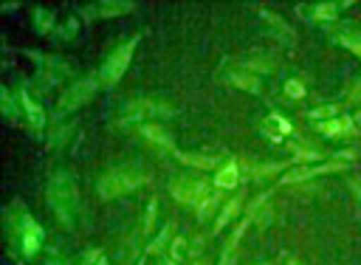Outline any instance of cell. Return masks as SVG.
<instances>
[{
    "label": "cell",
    "instance_id": "obj_1",
    "mask_svg": "<svg viewBox=\"0 0 361 265\" xmlns=\"http://www.w3.org/2000/svg\"><path fill=\"white\" fill-rule=\"evenodd\" d=\"M6 237H8V251L17 259H34L42 248L45 231L42 226L31 217V211L23 203H11L6 209Z\"/></svg>",
    "mask_w": 361,
    "mask_h": 265
},
{
    "label": "cell",
    "instance_id": "obj_2",
    "mask_svg": "<svg viewBox=\"0 0 361 265\" xmlns=\"http://www.w3.org/2000/svg\"><path fill=\"white\" fill-rule=\"evenodd\" d=\"M76 203H79V189H76V178L68 169H56L48 178V206L54 209L56 220L62 226H73V214H76Z\"/></svg>",
    "mask_w": 361,
    "mask_h": 265
},
{
    "label": "cell",
    "instance_id": "obj_3",
    "mask_svg": "<svg viewBox=\"0 0 361 265\" xmlns=\"http://www.w3.org/2000/svg\"><path fill=\"white\" fill-rule=\"evenodd\" d=\"M147 180H149V172H147L144 166H138V164H124V166L107 169V172L96 180V192H99L102 197H107V200H110V197H124V195L141 189Z\"/></svg>",
    "mask_w": 361,
    "mask_h": 265
},
{
    "label": "cell",
    "instance_id": "obj_4",
    "mask_svg": "<svg viewBox=\"0 0 361 265\" xmlns=\"http://www.w3.org/2000/svg\"><path fill=\"white\" fill-rule=\"evenodd\" d=\"M135 45H138V37H130V39H124V42H118L110 54H107V59H104V65L99 68V85H104V87H113L121 76H124V70H127V65H130V59H133V51H135Z\"/></svg>",
    "mask_w": 361,
    "mask_h": 265
},
{
    "label": "cell",
    "instance_id": "obj_5",
    "mask_svg": "<svg viewBox=\"0 0 361 265\" xmlns=\"http://www.w3.org/2000/svg\"><path fill=\"white\" fill-rule=\"evenodd\" d=\"M149 116H172V107L166 101L158 99H133L124 104L121 116H118V127H130V124H144V118Z\"/></svg>",
    "mask_w": 361,
    "mask_h": 265
},
{
    "label": "cell",
    "instance_id": "obj_6",
    "mask_svg": "<svg viewBox=\"0 0 361 265\" xmlns=\"http://www.w3.org/2000/svg\"><path fill=\"white\" fill-rule=\"evenodd\" d=\"M96 90H99V76H82V79H76L73 85H68V90H65V93L59 96V101H56V110H59V113L76 110V107L87 104V101L96 96Z\"/></svg>",
    "mask_w": 361,
    "mask_h": 265
},
{
    "label": "cell",
    "instance_id": "obj_7",
    "mask_svg": "<svg viewBox=\"0 0 361 265\" xmlns=\"http://www.w3.org/2000/svg\"><path fill=\"white\" fill-rule=\"evenodd\" d=\"M209 192H212V189H209V183H206L203 178H189V175H183V178H175V180L169 183V195H172L175 200H180V203H186V206H197Z\"/></svg>",
    "mask_w": 361,
    "mask_h": 265
},
{
    "label": "cell",
    "instance_id": "obj_8",
    "mask_svg": "<svg viewBox=\"0 0 361 265\" xmlns=\"http://www.w3.org/2000/svg\"><path fill=\"white\" fill-rule=\"evenodd\" d=\"M14 99H17V104H20V113H23V118H25V124L31 127V132H42V127H45V110L28 96V90H23V87H17L14 90Z\"/></svg>",
    "mask_w": 361,
    "mask_h": 265
},
{
    "label": "cell",
    "instance_id": "obj_9",
    "mask_svg": "<svg viewBox=\"0 0 361 265\" xmlns=\"http://www.w3.org/2000/svg\"><path fill=\"white\" fill-rule=\"evenodd\" d=\"M28 56L39 65V70H42V76H45L48 82H59L62 76L71 73V65L62 62L59 56H45V54H39V51H28Z\"/></svg>",
    "mask_w": 361,
    "mask_h": 265
},
{
    "label": "cell",
    "instance_id": "obj_10",
    "mask_svg": "<svg viewBox=\"0 0 361 265\" xmlns=\"http://www.w3.org/2000/svg\"><path fill=\"white\" fill-rule=\"evenodd\" d=\"M82 11H85V20H99V17H121V14L133 11V3H130V0H116V3L102 0V3H90V6H85Z\"/></svg>",
    "mask_w": 361,
    "mask_h": 265
},
{
    "label": "cell",
    "instance_id": "obj_11",
    "mask_svg": "<svg viewBox=\"0 0 361 265\" xmlns=\"http://www.w3.org/2000/svg\"><path fill=\"white\" fill-rule=\"evenodd\" d=\"M141 138H144L149 147H155L158 152H172V149H175V141H172V135L166 132V127H161V124H155V121H144V124H141Z\"/></svg>",
    "mask_w": 361,
    "mask_h": 265
},
{
    "label": "cell",
    "instance_id": "obj_12",
    "mask_svg": "<svg viewBox=\"0 0 361 265\" xmlns=\"http://www.w3.org/2000/svg\"><path fill=\"white\" fill-rule=\"evenodd\" d=\"M341 172L344 169V164H338V161H333V164H322V166H296V169H290V172H285L282 175V183H305V180H310V178H316V175H327V172Z\"/></svg>",
    "mask_w": 361,
    "mask_h": 265
},
{
    "label": "cell",
    "instance_id": "obj_13",
    "mask_svg": "<svg viewBox=\"0 0 361 265\" xmlns=\"http://www.w3.org/2000/svg\"><path fill=\"white\" fill-rule=\"evenodd\" d=\"M226 79H228V85H234V87H240V90H248V93H259V76L257 73H251V70H245L243 65H231L228 70H226Z\"/></svg>",
    "mask_w": 361,
    "mask_h": 265
},
{
    "label": "cell",
    "instance_id": "obj_14",
    "mask_svg": "<svg viewBox=\"0 0 361 265\" xmlns=\"http://www.w3.org/2000/svg\"><path fill=\"white\" fill-rule=\"evenodd\" d=\"M316 130L324 135V138H347L355 132V124L350 116H341V118H327V121H316Z\"/></svg>",
    "mask_w": 361,
    "mask_h": 265
},
{
    "label": "cell",
    "instance_id": "obj_15",
    "mask_svg": "<svg viewBox=\"0 0 361 265\" xmlns=\"http://www.w3.org/2000/svg\"><path fill=\"white\" fill-rule=\"evenodd\" d=\"M240 180V166L237 161H228L223 166H217V175H214V186L217 189H234Z\"/></svg>",
    "mask_w": 361,
    "mask_h": 265
},
{
    "label": "cell",
    "instance_id": "obj_16",
    "mask_svg": "<svg viewBox=\"0 0 361 265\" xmlns=\"http://www.w3.org/2000/svg\"><path fill=\"white\" fill-rule=\"evenodd\" d=\"M180 164L186 166H195V169H217L220 166V158L217 155H203V152H178Z\"/></svg>",
    "mask_w": 361,
    "mask_h": 265
},
{
    "label": "cell",
    "instance_id": "obj_17",
    "mask_svg": "<svg viewBox=\"0 0 361 265\" xmlns=\"http://www.w3.org/2000/svg\"><path fill=\"white\" fill-rule=\"evenodd\" d=\"M31 23H34V31L37 34H48V31H54V11L37 6L34 14H31Z\"/></svg>",
    "mask_w": 361,
    "mask_h": 265
},
{
    "label": "cell",
    "instance_id": "obj_18",
    "mask_svg": "<svg viewBox=\"0 0 361 265\" xmlns=\"http://www.w3.org/2000/svg\"><path fill=\"white\" fill-rule=\"evenodd\" d=\"M240 206H243V200H240V197H231V200L223 206V211H220V217H217V223H214V228H212V231H214V234H217V231H223V228L237 217Z\"/></svg>",
    "mask_w": 361,
    "mask_h": 265
},
{
    "label": "cell",
    "instance_id": "obj_19",
    "mask_svg": "<svg viewBox=\"0 0 361 265\" xmlns=\"http://www.w3.org/2000/svg\"><path fill=\"white\" fill-rule=\"evenodd\" d=\"M248 223H251V220L245 217V220H243V223H240V226L231 231V237H228V242H226V248H223V254H220V265H231V254H234V248H237V242H240L243 231L248 228Z\"/></svg>",
    "mask_w": 361,
    "mask_h": 265
},
{
    "label": "cell",
    "instance_id": "obj_20",
    "mask_svg": "<svg viewBox=\"0 0 361 265\" xmlns=\"http://www.w3.org/2000/svg\"><path fill=\"white\" fill-rule=\"evenodd\" d=\"M344 6L341 3H313L307 11V17H316V20H333V17H338V11H341Z\"/></svg>",
    "mask_w": 361,
    "mask_h": 265
},
{
    "label": "cell",
    "instance_id": "obj_21",
    "mask_svg": "<svg viewBox=\"0 0 361 265\" xmlns=\"http://www.w3.org/2000/svg\"><path fill=\"white\" fill-rule=\"evenodd\" d=\"M262 17H265V23H268V25H274V28L279 31V39H285V42H290V39H293V34H290L288 23H285L279 14H274V11H262Z\"/></svg>",
    "mask_w": 361,
    "mask_h": 265
},
{
    "label": "cell",
    "instance_id": "obj_22",
    "mask_svg": "<svg viewBox=\"0 0 361 265\" xmlns=\"http://www.w3.org/2000/svg\"><path fill=\"white\" fill-rule=\"evenodd\" d=\"M3 116H6L8 121H23L20 104L11 99V90H3Z\"/></svg>",
    "mask_w": 361,
    "mask_h": 265
},
{
    "label": "cell",
    "instance_id": "obj_23",
    "mask_svg": "<svg viewBox=\"0 0 361 265\" xmlns=\"http://www.w3.org/2000/svg\"><path fill=\"white\" fill-rule=\"evenodd\" d=\"M265 124H268V127H271V130H276V132H279V135H282V138H285V135H290V132H293V124H290V121H288V118H285V116H279V113H271V116H268V118H265Z\"/></svg>",
    "mask_w": 361,
    "mask_h": 265
},
{
    "label": "cell",
    "instance_id": "obj_24",
    "mask_svg": "<svg viewBox=\"0 0 361 265\" xmlns=\"http://www.w3.org/2000/svg\"><path fill=\"white\" fill-rule=\"evenodd\" d=\"M76 31H79V20H76V17H68V20L54 31V37H56V39H62V42H68V39H73V37H76Z\"/></svg>",
    "mask_w": 361,
    "mask_h": 265
},
{
    "label": "cell",
    "instance_id": "obj_25",
    "mask_svg": "<svg viewBox=\"0 0 361 265\" xmlns=\"http://www.w3.org/2000/svg\"><path fill=\"white\" fill-rule=\"evenodd\" d=\"M243 68H245V70H251V73H271L276 65H274L268 56H254V59L243 62Z\"/></svg>",
    "mask_w": 361,
    "mask_h": 265
},
{
    "label": "cell",
    "instance_id": "obj_26",
    "mask_svg": "<svg viewBox=\"0 0 361 265\" xmlns=\"http://www.w3.org/2000/svg\"><path fill=\"white\" fill-rule=\"evenodd\" d=\"M217 200H220V195L209 192V195L195 206V209H197V217H200V220H209V217H212V211H214V206H217Z\"/></svg>",
    "mask_w": 361,
    "mask_h": 265
},
{
    "label": "cell",
    "instance_id": "obj_27",
    "mask_svg": "<svg viewBox=\"0 0 361 265\" xmlns=\"http://www.w3.org/2000/svg\"><path fill=\"white\" fill-rule=\"evenodd\" d=\"M73 130H76V124H68V127H56L54 132H51V147H65L68 141H71V135H73Z\"/></svg>",
    "mask_w": 361,
    "mask_h": 265
},
{
    "label": "cell",
    "instance_id": "obj_28",
    "mask_svg": "<svg viewBox=\"0 0 361 265\" xmlns=\"http://www.w3.org/2000/svg\"><path fill=\"white\" fill-rule=\"evenodd\" d=\"M169 237H172V223H166V226L161 228V234H158V237L149 242V248H147V251H149V254L164 251V248H166V242H169Z\"/></svg>",
    "mask_w": 361,
    "mask_h": 265
},
{
    "label": "cell",
    "instance_id": "obj_29",
    "mask_svg": "<svg viewBox=\"0 0 361 265\" xmlns=\"http://www.w3.org/2000/svg\"><path fill=\"white\" fill-rule=\"evenodd\" d=\"M307 116H310L313 121H327V118H336V116H338V107H336V104H322V107H313Z\"/></svg>",
    "mask_w": 361,
    "mask_h": 265
},
{
    "label": "cell",
    "instance_id": "obj_30",
    "mask_svg": "<svg viewBox=\"0 0 361 265\" xmlns=\"http://www.w3.org/2000/svg\"><path fill=\"white\" fill-rule=\"evenodd\" d=\"M293 149V161H319L322 158V152L319 149H313V147H290Z\"/></svg>",
    "mask_w": 361,
    "mask_h": 265
},
{
    "label": "cell",
    "instance_id": "obj_31",
    "mask_svg": "<svg viewBox=\"0 0 361 265\" xmlns=\"http://www.w3.org/2000/svg\"><path fill=\"white\" fill-rule=\"evenodd\" d=\"M285 96H288V99H302V96H305V85H302L299 79H288V82H285Z\"/></svg>",
    "mask_w": 361,
    "mask_h": 265
},
{
    "label": "cell",
    "instance_id": "obj_32",
    "mask_svg": "<svg viewBox=\"0 0 361 265\" xmlns=\"http://www.w3.org/2000/svg\"><path fill=\"white\" fill-rule=\"evenodd\" d=\"M341 45H347L355 56H361V37H355V34H341V37H336Z\"/></svg>",
    "mask_w": 361,
    "mask_h": 265
},
{
    "label": "cell",
    "instance_id": "obj_33",
    "mask_svg": "<svg viewBox=\"0 0 361 265\" xmlns=\"http://www.w3.org/2000/svg\"><path fill=\"white\" fill-rule=\"evenodd\" d=\"M155 211H158V200H149V206H147V211H144V226H141L144 234L155 226Z\"/></svg>",
    "mask_w": 361,
    "mask_h": 265
},
{
    "label": "cell",
    "instance_id": "obj_34",
    "mask_svg": "<svg viewBox=\"0 0 361 265\" xmlns=\"http://www.w3.org/2000/svg\"><path fill=\"white\" fill-rule=\"evenodd\" d=\"M279 169H282V164H257V166H254V175H257V178H265V175L279 172Z\"/></svg>",
    "mask_w": 361,
    "mask_h": 265
},
{
    "label": "cell",
    "instance_id": "obj_35",
    "mask_svg": "<svg viewBox=\"0 0 361 265\" xmlns=\"http://www.w3.org/2000/svg\"><path fill=\"white\" fill-rule=\"evenodd\" d=\"M183 251H186L183 237H175V240H172V259H180V257H183Z\"/></svg>",
    "mask_w": 361,
    "mask_h": 265
},
{
    "label": "cell",
    "instance_id": "obj_36",
    "mask_svg": "<svg viewBox=\"0 0 361 265\" xmlns=\"http://www.w3.org/2000/svg\"><path fill=\"white\" fill-rule=\"evenodd\" d=\"M347 101H350V104H358V101H361V82H355V87L350 90V96H347Z\"/></svg>",
    "mask_w": 361,
    "mask_h": 265
},
{
    "label": "cell",
    "instance_id": "obj_37",
    "mask_svg": "<svg viewBox=\"0 0 361 265\" xmlns=\"http://www.w3.org/2000/svg\"><path fill=\"white\" fill-rule=\"evenodd\" d=\"M262 135H265V138H271V141H276V144H279V141H282V135H279V132H276V130H271V127H268V124H262Z\"/></svg>",
    "mask_w": 361,
    "mask_h": 265
},
{
    "label": "cell",
    "instance_id": "obj_38",
    "mask_svg": "<svg viewBox=\"0 0 361 265\" xmlns=\"http://www.w3.org/2000/svg\"><path fill=\"white\" fill-rule=\"evenodd\" d=\"M353 124H361V110H358V113L353 116Z\"/></svg>",
    "mask_w": 361,
    "mask_h": 265
},
{
    "label": "cell",
    "instance_id": "obj_39",
    "mask_svg": "<svg viewBox=\"0 0 361 265\" xmlns=\"http://www.w3.org/2000/svg\"><path fill=\"white\" fill-rule=\"evenodd\" d=\"M353 189H355V192H358V197H361V183H358V180H353Z\"/></svg>",
    "mask_w": 361,
    "mask_h": 265
},
{
    "label": "cell",
    "instance_id": "obj_40",
    "mask_svg": "<svg viewBox=\"0 0 361 265\" xmlns=\"http://www.w3.org/2000/svg\"><path fill=\"white\" fill-rule=\"evenodd\" d=\"M48 265H68V262H62V259H56V257H54V259H51Z\"/></svg>",
    "mask_w": 361,
    "mask_h": 265
},
{
    "label": "cell",
    "instance_id": "obj_41",
    "mask_svg": "<svg viewBox=\"0 0 361 265\" xmlns=\"http://www.w3.org/2000/svg\"><path fill=\"white\" fill-rule=\"evenodd\" d=\"M93 265H107V262H104V259H102V257H99V259H96V262H93Z\"/></svg>",
    "mask_w": 361,
    "mask_h": 265
},
{
    "label": "cell",
    "instance_id": "obj_42",
    "mask_svg": "<svg viewBox=\"0 0 361 265\" xmlns=\"http://www.w3.org/2000/svg\"><path fill=\"white\" fill-rule=\"evenodd\" d=\"M161 265H175V262H172V259H164V262H161Z\"/></svg>",
    "mask_w": 361,
    "mask_h": 265
},
{
    "label": "cell",
    "instance_id": "obj_43",
    "mask_svg": "<svg viewBox=\"0 0 361 265\" xmlns=\"http://www.w3.org/2000/svg\"><path fill=\"white\" fill-rule=\"evenodd\" d=\"M288 265H299V262H296V259H290V262H288Z\"/></svg>",
    "mask_w": 361,
    "mask_h": 265
},
{
    "label": "cell",
    "instance_id": "obj_44",
    "mask_svg": "<svg viewBox=\"0 0 361 265\" xmlns=\"http://www.w3.org/2000/svg\"><path fill=\"white\" fill-rule=\"evenodd\" d=\"M135 265H144V259H138V262H135Z\"/></svg>",
    "mask_w": 361,
    "mask_h": 265
},
{
    "label": "cell",
    "instance_id": "obj_45",
    "mask_svg": "<svg viewBox=\"0 0 361 265\" xmlns=\"http://www.w3.org/2000/svg\"><path fill=\"white\" fill-rule=\"evenodd\" d=\"M189 265H203V262H189Z\"/></svg>",
    "mask_w": 361,
    "mask_h": 265
},
{
    "label": "cell",
    "instance_id": "obj_46",
    "mask_svg": "<svg viewBox=\"0 0 361 265\" xmlns=\"http://www.w3.org/2000/svg\"><path fill=\"white\" fill-rule=\"evenodd\" d=\"M257 265H271V262H257Z\"/></svg>",
    "mask_w": 361,
    "mask_h": 265
}]
</instances>
